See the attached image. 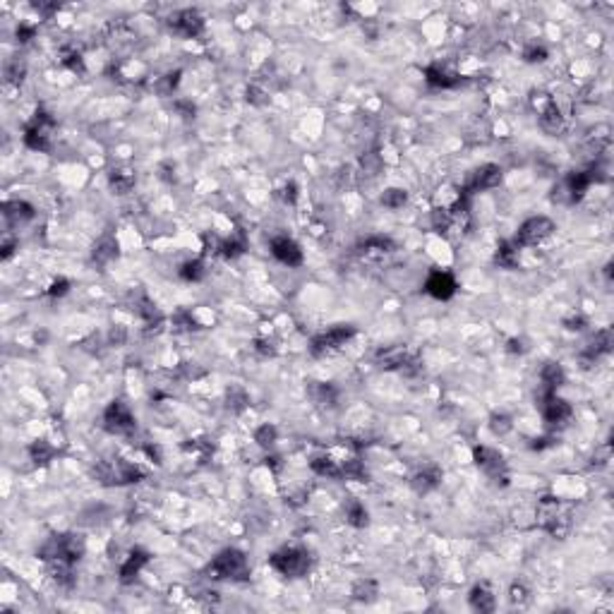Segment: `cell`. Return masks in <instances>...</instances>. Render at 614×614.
<instances>
[{
  "label": "cell",
  "instance_id": "obj_15",
  "mask_svg": "<svg viewBox=\"0 0 614 614\" xmlns=\"http://www.w3.org/2000/svg\"><path fill=\"white\" fill-rule=\"evenodd\" d=\"M269 247H271V254L278 259V262L286 264V267H291V269L300 267V264L305 262V254H302L300 245H297L293 238H288V235H278V238H273Z\"/></svg>",
  "mask_w": 614,
  "mask_h": 614
},
{
  "label": "cell",
  "instance_id": "obj_51",
  "mask_svg": "<svg viewBox=\"0 0 614 614\" xmlns=\"http://www.w3.org/2000/svg\"><path fill=\"white\" fill-rule=\"evenodd\" d=\"M125 339H127V334H125L123 326H113V331H110V343H113V345H123Z\"/></svg>",
  "mask_w": 614,
  "mask_h": 614
},
{
  "label": "cell",
  "instance_id": "obj_25",
  "mask_svg": "<svg viewBox=\"0 0 614 614\" xmlns=\"http://www.w3.org/2000/svg\"><path fill=\"white\" fill-rule=\"evenodd\" d=\"M593 173H595V168H590V171H576L566 177V187H569V192H571V199H580V197L585 195V190H588L595 180Z\"/></svg>",
  "mask_w": 614,
  "mask_h": 614
},
{
  "label": "cell",
  "instance_id": "obj_21",
  "mask_svg": "<svg viewBox=\"0 0 614 614\" xmlns=\"http://www.w3.org/2000/svg\"><path fill=\"white\" fill-rule=\"evenodd\" d=\"M34 206L29 204V201L24 199H8L3 204V216L8 223L17 225V223H24V221H32L34 219Z\"/></svg>",
  "mask_w": 614,
  "mask_h": 614
},
{
  "label": "cell",
  "instance_id": "obj_14",
  "mask_svg": "<svg viewBox=\"0 0 614 614\" xmlns=\"http://www.w3.org/2000/svg\"><path fill=\"white\" fill-rule=\"evenodd\" d=\"M168 27L182 38H197L201 32H204V17H201L197 10L185 8V10H177L168 17Z\"/></svg>",
  "mask_w": 614,
  "mask_h": 614
},
{
  "label": "cell",
  "instance_id": "obj_46",
  "mask_svg": "<svg viewBox=\"0 0 614 614\" xmlns=\"http://www.w3.org/2000/svg\"><path fill=\"white\" fill-rule=\"evenodd\" d=\"M508 600L511 604H526L528 602V590L523 583H513L511 590H508Z\"/></svg>",
  "mask_w": 614,
  "mask_h": 614
},
{
  "label": "cell",
  "instance_id": "obj_43",
  "mask_svg": "<svg viewBox=\"0 0 614 614\" xmlns=\"http://www.w3.org/2000/svg\"><path fill=\"white\" fill-rule=\"evenodd\" d=\"M489 427H492L494 434L502 437V434H506V432H511L513 422H511V417L504 415V413H494V415L489 417Z\"/></svg>",
  "mask_w": 614,
  "mask_h": 614
},
{
  "label": "cell",
  "instance_id": "obj_20",
  "mask_svg": "<svg viewBox=\"0 0 614 614\" xmlns=\"http://www.w3.org/2000/svg\"><path fill=\"white\" fill-rule=\"evenodd\" d=\"M307 396L319 408H334L339 403V389L326 382H310L307 384Z\"/></svg>",
  "mask_w": 614,
  "mask_h": 614
},
{
  "label": "cell",
  "instance_id": "obj_34",
  "mask_svg": "<svg viewBox=\"0 0 614 614\" xmlns=\"http://www.w3.org/2000/svg\"><path fill=\"white\" fill-rule=\"evenodd\" d=\"M247 403H249V396L243 386H230L225 391V408L230 413H243L247 408Z\"/></svg>",
  "mask_w": 614,
  "mask_h": 614
},
{
  "label": "cell",
  "instance_id": "obj_47",
  "mask_svg": "<svg viewBox=\"0 0 614 614\" xmlns=\"http://www.w3.org/2000/svg\"><path fill=\"white\" fill-rule=\"evenodd\" d=\"M278 195H281V199L286 201V204H291V206H293V204H295V201H297V185H295V182H293V180H291V182H286V185L281 187V192H278Z\"/></svg>",
  "mask_w": 614,
  "mask_h": 614
},
{
  "label": "cell",
  "instance_id": "obj_39",
  "mask_svg": "<svg viewBox=\"0 0 614 614\" xmlns=\"http://www.w3.org/2000/svg\"><path fill=\"white\" fill-rule=\"evenodd\" d=\"M406 201H408V192L401 190V187H389V190H384V195H382V204L386 206V209H401Z\"/></svg>",
  "mask_w": 614,
  "mask_h": 614
},
{
  "label": "cell",
  "instance_id": "obj_24",
  "mask_svg": "<svg viewBox=\"0 0 614 614\" xmlns=\"http://www.w3.org/2000/svg\"><path fill=\"white\" fill-rule=\"evenodd\" d=\"M425 82L430 86H434V89H454V86H458V77L456 75H449V72L444 70V67L439 65H430L425 70Z\"/></svg>",
  "mask_w": 614,
  "mask_h": 614
},
{
  "label": "cell",
  "instance_id": "obj_7",
  "mask_svg": "<svg viewBox=\"0 0 614 614\" xmlns=\"http://www.w3.org/2000/svg\"><path fill=\"white\" fill-rule=\"evenodd\" d=\"M374 363L382 369H398V372L408 374V377L420 372V358L408 345H386V348H379L377 355H374Z\"/></svg>",
  "mask_w": 614,
  "mask_h": 614
},
{
  "label": "cell",
  "instance_id": "obj_19",
  "mask_svg": "<svg viewBox=\"0 0 614 614\" xmlns=\"http://www.w3.org/2000/svg\"><path fill=\"white\" fill-rule=\"evenodd\" d=\"M441 475H444V473H441L439 465L430 463V465H425V468L417 470V473L413 475L410 484H413V489H415L417 494H427V492H432V489L439 487Z\"/></svg>",
  "mask_w": 614,
  "mask_h": 614
},
{
  "label": "cell",
  "instance_id": "obj_2",
  "mask_svg": "<svg viewBox=\"0 0 614 614\" xmlns=\"http://www.w3.org/2000/svg\"><path fill=\"white\" fill-rule=\"evenodd\" d=\"M211 580H235V583H243V580L249 578V564L245 552L235 550V547H228V550H221L214 559L209 561L204 571Z\"/></svg>",
  "mask_w": 614,
  "mask_h": 614
},
{
  "label": "cell",
  "instance_id": "obj_26",
  "mask_svg": "<svg viewBox=\"0 0 614 614\" xmlns=\"http://www.w3.org/2000/svg\"><path fill=\"white\" fill-rule=\"evenodd\" d=\"M609 350H612V331L609 329H602L595 334V339L588 343V348H585L583 358L585 360H598L602 358V355H607Z\"/></svg>",
  "mask_w": 614,
  "mask_h": 614
},
{
  "label": "cell",
  "instance_id": "obj_3",
  "mask_svg": "<svg viewBox=\"0 0 614 614\" xmlns=\"http://www.w3.org/2000/svg\"><path fill=\"white\" fill-rule=\"evenodd\" d=\"M269 566L286 578H302L312 569V554L302 547H283L269 556Z\"/></svg>",
  "mask_w": 614,
  "mask_h": 614
},
{
  "label": "cell",
  "instance_id": "obj_31",
  "mask_svg": "<svg viewBox=\"0 0 614 614\" xmlns=\"http://www.w3.org/2000/svg\"><path fill=\"white\" fill-rule=\"evenodd\" d=\"M494 262L502 269H516L518 267V247L513 240H504L499 243L497 254H494Z\"/></svg>",
  "mask_w": 614,
  "mask_h": 614
},
{
  "label": "cell",
  "instance_id": "obj_50",
  "mask_svg": "<svg viewBox=\"0 0 614 614\" xmlns=\"http://www.w3.org/2000/svg\"><path fill=\"white\" fill-rule=\"evenodd\" d=\"M34 34H36V29H34V27H29V24H19V27H17V41L19 43H27L29 38L34 36Z\"/></svg>",
  "mask_w": 614,
  "mask_h": 614
},
{
  "label": "cell",
  "instance_id": "obj_16",
  "mask_svg": "<svg viewBox=\"0 0 614 614\" xmlns=\"http://www.w3.org/2000/svg\"><path fill=\"white\" fill-rule=\"evenodd\" d=\"M425 293L432 295L434 300H451L456 295V281L449 271H430L425 281Z\"/></svg>",
  "mask_w": 614,
  "mask_h": 614
},
{
  "label": "cell",
  "instance_id": "obj_28",
  "mask_svg": "<svg viewBox=\"0 0 614 614\" xmlns=\"http://www.w3.org/2000/svg\"><path fill=\"white\" fill-rule=\"evenodd\" d=\"M108 182H110V190L115 195H127L130 190L134 187V173L130 168H113L108 173Z\"/></svg>",
  "mask_w": 614,
  "mask_h": 614
},
{
  "label": "cell",
  "instance_id": "obj_32",
  "mask_svg": "<svg viewBox=\"0 0 614 614\" xmlns=\"http://www.w3.org/2000/svg\"><path fill=\"white\" fill-rule=\"evenodd\" d=\"M345 518H348V523L353 528H367L369 526L367 506H365L363 502H358V499H350V502L345 504Z\"/></svg>",
  "mask_w": 614,
  "mask_h": 614
},
{
  "label": "cell",
  "instance_id": "obj_10",
  "mask_svg": "<svg viewBox=\"0 0 614 614\" xmlns=\"http://www.w3.org/2000/svg\"><path fill=\"white\" fill-rule=\"evenodd\" d=\"M554 228L556 225L550 216H530L521 223L513 243H516V247H532V245H540L542 240L550 238Z\"/></svg>",
  "mask_w": 614,
  "mask_h": 614
},
{
  "label": "cell",
  "instance_id": "obj_53",
  "mask_svg": "<svg viewBox=\"0 0 614 614\" xmlns=\"http://www.w3.org/2000/svg\"><path fill=\"white\" fill-rule=\"evenodd\" d=\"M34 8H36L38 12L43 14V17H51V14L58 10V5H43V3H36V5H34Z\"/></svg>",
  "mask_w": 614,
  "mask_h": 614
},
{
  "label": "cell",
  "instance_id": "obj_52",
  "mask_svg": "<svg viewBox=\"0 0 614 614\" xmlns=\"http://www.w3.org/2000/svg\"><path fill=\"white\" fill-rule=\"evenodd\" d=\"M564 324H566V329H571V331H580L585 324V319L583 317H571V319H566Z\"/></svg>",
  "mask_w": 614,
  "mask_h": 614
},
{
  "label": "cell",
  "instance_id": "obj_17",
  "mask_svg": "<svg viewBox=\"0 0 614 614\" xmlns=\"http://www.w3.org/2000/svg\"><path fill=\"white\" fill-rule=\"evenodd\" d=\"M149 559H151V554H149L147 550H142V547H134V550L127 554V559L123 561V566H120V583H123V585L132 583V580L139 576V571H142L144 566L149 564Z\"/></svg>",
  "mask_w": 614,
  "mask_h": 614
},
{
  "label": "cell",
  "instance_id": "obj_22",
  "mask_svg": "<svg viewBox=\"0 0 614 614\" xmlns=\"http://www.w3.org/2000/svg\"><path fill=\"white\" fill-rule=\"evenodd\" d=\"M537 115H540V127L545 132L556 134L564 130V115H561V110L556 108V103L552 99H547V103L537 110Z\"/></svg>",
  "mask_w": 614,
  "mask_h": 614
},
{
  "label": "cell",
  "instance_id": "obj_23",
  "mask_svg": "<svg viewBox=\"0 0 614 614\" xmlns=\"http://www.w3.org/2000/svg\"><path fill=\"white\" fill-rule=\"evenodd\" d=\"M115 257H118V240H115L110 233L101 235V238L96 240V245H94L91 259H94L96 264H108L110 259H115Z\"/></svg>",
  "mask_w": 614,
  "mask_h": 614
},
{
  "label": "cell",
  "instance_id": "obj_36",
  "mask_svg": "<svg viewBox=\"0 0 614 614\" xmlns=\"http://www.w3.org/2000/svg\"><path fill=\"white\" fill-rule=\"evenodd\" d=\"M341 478L365 482V480H367V470H365V463L360 458H350V460H345V463H341Z\"/></svg>",
  "mask_w": 614,
  "mask_h": 614
},
{
  "label": "cell",
  "instance_id": "obj_5",
  "mask_svg": "<svg viewBox=\"0 0 614 614\" xmlns=\"http://www.w3.org/2000/svg\"><path fill=\"white\" fill-rule=\"evenodd\" d=\"M94 475L101 484H108V487H113V484H130V482H137V480L144 478L142 470L125 458L99 460L94 468Z\"/></svg>",
  "mask_w": 614,
  "mask_h": 614
},
{
  "label": "cell",
  "instance_id": "obj_9",
  "mask_svg": "<svg viewBox=\"0 0 614 614\" xmlns=\"http://www.w3.org/2000/svg\"><path fill=\"white\" fill-rule=\"evenodd\" d=\"M355 326L353 324H336L331 326V329L321 331V334H317L315 339L310 341V353L315 355V358H321V355H329L334 353V350H339L341 345H345L350 339L355 336Z\"/></svg>",
  "mask_w": 614,
  "mask_h": 614
},
{
  "label": "cell",
  "instance_id": "obj_6",
  "mask_svg": "<svg viewBox=\"0 0 614 614\" xmlns=\"http://www.w3.org/2000/svg\"><path fill=\"white\" fill-rule=\"evenodd\" d=\"M53 130H56V120L51 113L38 108L34 118L24 127V144L34 151H51L53 147Z\"/></svg>",
  "mask_w": 614,
  "mask_h": 614
},
{
  "label": "cell",
  "instance_id": "obj_40",
  "mask_svg": "<svg viewBox=\"0 0 614 614\" xmlns=\"http://www.w3.org/2000/svg\"><path fill=\"white\" fill-rule=\"evenodd\" d=\"M180 276L185 278V281H192V283L201 281V278L206 276L204 262H201V259H192V262H185V264H182V269H180Z\"/></svg>",
  "mask_w": 614,
  "mask_h": 614
},
{
  "label": "cell",
  "instance_id": "obj_49",
  "mask_svg": "<svg viewBox=\"0 0 614 614\" xmlns=\"http://www.w3.org/2000/svg\"><path fill=\"white\" fill-rule=\"evenodd\" d=\"M14 247H17V240L14 238H10V235H5V240H3V252H0V257L3 259H10L12 257V252H14Z\"/></svg>",
  "mask_w": 614,
  "mask_h": 614
},
{
  "label": "cell",
  "instance_id": "obj_1",
  "mask_svg": "<svg viewBox=\"0 0 614 614\" xmlns=\"http://www.w3.org/2000/svg\"><path fill=\"white\" fill-rule=\"evenodd\" d=\"M82 554H84V537L77 535V532H58V535H51L36 552L38 559H43L46 564L62 561V564H72V566L82 559Z\"/></svg>",
  "mask_w": 614,
  "mask_h": 614
},
{
  "label": "cell",
  "instance_id": "obj_48",
  "mask_svg": "<svg viewBox=\"0 0 614 614\" xmlns=\"http://www.w3.org/2000/svg\"><path fill=\"white\" fill-rule=\"evenodd\" d=\"M67 291H70V281H67V278H58V281H53L51 288H48V295L60 297V295H65Z\"/></svg>",
  "mask_w": 614,
  "mask_h": 614
},
{
  "label": "cell",
  "instance_id": "obj_4",
  "mask_svg": "<svg viewBox=\"0 0 614 614\" xmlns=\"http://www.w3.org/2000/svg\"><path fill=\"white\" fill-rule=\"evenodd\" d=\"M535 521H537V526H540L545 532H550L552 537H564L571 528L569 513L561 511L559 499L552 497V494H545V497L537 502Z\"/></svg>",
  "mask_w": 614,
  "mask_h": 614
},
{
  "label": "cell",
  "instance_id": "obj_37",
  "mask_svg": "<svg viewBox=\"0 0 614 614\" xmlns=\"http://www.w3.org/2000/svg\"><path fill=\"white\" fill-rule=\"evenodd\" d=\"M24 75H27V65H24V60H19V58H12V60L5 62V70H3V77L8 84H19V82L24 79Z\"/></svg>",
  "mask_w": 614,
  "mask_h": 614
},
{
  "label": "cell",
  "instance_id": "obj_29",
  "mask_svg": "<svg viewBox=\"0 0 614 614\" xmlns=\"http://www.w3.org/2000/svg\"><path fill=\"white\" fill-rule=\"evenodd\" d=\"M310 468L319 478H341V463L331 458V456H315L310 460Z\"/></svg>",
  "mask_w": 614,
  "mask_h": 614
},
{
  "label": "cell",
  "instance_id": "obj_45",
  "mask_svg": "<svg viewBox=\"0 0 614 614\" xmlns=\"http://www.w3.org/2000/svg\"><path fill=\"white\" fill-rule=\"evenodd\" d=\"M254 350H257L259 358H273V355H276V345H273V341H269V339L254 341Z\"/></svg>",
  "mask_w": 614,
  "mask_h": 614
},
{
  "label": "cell",
  "instance_id": "obj_13",
  "mask_svg": "<svg viewBox=\"0 0 614 614\" xmlns=\"http://www.w3.org/2000/svg\"><path fill=\"white\" fill-rule=\"evenodd\" d=\"M504 180V171L502 166H497V163H484V166H480L478 171L470 175V180L465 182V187L460 192L463 195H475V192H487V190H494V187H499Z\"/></svg>",
  "mask_w": 614,
  "mask_h": 614
},
{
  "label": "cell",
  "instance_id": "obj_38",
  "mask_svg": "<svg viewBox=\"0 0 614 614\" xmlns=\"http://www.w3.org/2000/svg\"><path fill=\"white\" fill-rule=\"evenodd\" d=\"M276 437H278V430L271 425V422H264V425H259L257 430H254V441H257L262 449H271V446L276 444Z\"/></svg>",
  "mask_w": 614,
  "mask_h": 614
},
{
  "label": "cell",
  "instance_id": "obj_35",
  "mask_svg": "<svg viewBox=\"0 0 614 614\" xmlns=\"http://www.w3.org/2000/svg\"><path fill=\"white\" fill-rule=\"evenodd\" d=\"M245 247H247V243H245V235H243V233H233L228 240H223V243L219 245L221 254H223L225 259H235V257H240V254L245 252Z\"/></svg>",
  "mask_w": 614,
  "mask_h": 614
},
{
  "label": "cell",
  "instance_id": "obj_44",
  "mask_svg": "<svg viewBox=\"0 0 614 614\" xmlns=\"http://www.w3.org/2000/svg\"><path fill=\"white\" fill-rule=\"evenodd\" d=\"M523 60H526V62H542V60H547V48L535 46V43H532V46H528L526 51H523Z\"/></svg>",
  "mask_w": 614,
  "mask_h": 614
},
{
  "label": "cell",
  "instance_id": "obj_8",
  "mask_svg": "<svg viewBox=\"0 0 614 614\" xmlns=\"http://www.w3.org/2000/svg\"><path fill=\"white\" fill-rule=\"evenodd\" d=\"M103 430L108 434L115 437H130L137 430V420H134L132 410L127 408V403H123L120 398L110 401L103 410Z\"/></svg>",
  "mask_w": 614,
  "mask_h": 614
},
{
  "label": "cell",
  "instance_id": "obj_42",
  "mask_svg": "<svg viewBox=\"0 0 614 614\" xmlns=\"http://www.w3.org/2000/svg\"><path fill=\"white\" fill-rule=\"evenodd\" d=\"M60 62L72 72H84V62H82V56L75 51V48H62L60 51Z\"/></svg>",
  "mask_w": 614,
  "mask_h": 614
},
{
  "label": "cell",
  "instance_id": "obj_30",
  "mask_svg": "<svg viewBox=\"0 0 614 614\" xmlns=\"http://www.w3.org/2000/svg\"><path fill=\"white\" fill-rule=\"evenodd\" d=\"M379 595V583L374 578H360L353 585V600L355 602H374Z\"/></svg>",
  "mask_w": 614,
  "mask_h": 614
},
{
  "label": "cell",
  "instance_id": "obj_41",
  "mask_svg": "<svg viewBox=\"0 0 614 614\" xmlns=\"http://www.w3.org/2000/svg\"><path fill=\"white\" fill-rule=\"evenodd\" d=\"M393 243L384 235H372L363 243V252H391Z\"/></svg>",
  "mask_w": 614,
  "mask_h": 614
},
{
  "label": "cell",
  "instance_id": "obj_18",
  "mask_svg": "<svg viewBox=\"0 0 614 614\" xmlns=\"http://www.w3.org/2000/svg\"><path fill=\"white\" fill-rule=\"evenodd\" d=\"M468 604L475 609V612H480V614L494 612V607H497V598H494V593H492V588H489V583H475L473 588H470Z\"/></svg>",
  "mask_w": 614,
  "mask_h": 614
},
{
  "label": "cell",
  "instance_id": "obj_27",
  "mask_svg": "<svg viewBox=\"0 0 614 614\" xmlns=\"http://www.w3.org/2000/svg\"><path fill=\"white\" fill-rule=\"evenodd\" d=\"M540 382L545 391H556L561 384L566 382V372L559 363H547L545 367L540 369Z\"/></svg>",
  "mask_w": 614,
  "mask_h": 614
},
{
  "label": "cell",
  "instance_id": "obj_33",
  "mask_svg": "<svg viewBox=\"0 0 614 614\" xmlns=\"http://www.w3.org/2000/svg\"><path fill=\"white\" fill-rule=\"evenodd\" d=\"M29 456H32V460L36 465H46L53 460V456H56V449H53L51 444H48L46 439H36L32 446H29Z\"/></svg>",
  "mask_w": 614,
  "mask_h": 614
},
{
  "label": "cell",
  "instance_id": "obj_12",
  "mask_svg": "<svg viewBox=\"0 0 614 614\" xmlns=\"http://www.w3.org/2000/svg\"><path fill=\"white\" fill-rule=\"evenodd\" d=\"M537 406H540L542 417H545L550 425H566L569 417L574 415V408H571L564 398L556 396V391H545V389H540Z\"/></svg>",
  "mask_w": 614,
  "mask_h": 614
},
{
  "label": "cell",
  "instance_id": "obj_54",
  "mask_svg": "<svg viewBox=\"0 0 614 614\" xmlns=\"http://www.w3.org/2000/svg\"><path fill=\"white\" fill-rule=\"evenodd\" d=\"M508 350H511V353H526V345H523V341L511 339L508 341Z\"/></svg>",
  "mask_w": 614,
  "mask_h": 614
},
{
  "label": "cell",
  "instance_id": "obj_11",
  "mask_svg": "<svg viewBox=\"0 0 614 614\" xmlns=\"http://www.w3.org/2000/svg\"><path fill=\"white\" fill-rule=\"evenodd\" d=\"M473 458H475V465H478V468L482 470V473L487 475L489 480H494V482H502V484L508 482L506 460H504V456L499 454L497 449H492V446H475V449H473Z\"/></svg>",
  "mask_w": 614,
  "mask_h": 614
}]
</instances>
